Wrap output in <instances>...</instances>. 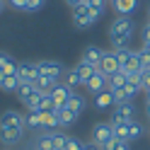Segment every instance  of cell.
I'll return each mask as SVG.
<instances>
[{
	"label": "cell",
	"mask_w": 150,
	"mask_h": 150,
	"mask_svg": "<svg viewBox=\"0 0 150 150\" xmlns=\"http://www.w3.org/2000/svg\"><path fill=\"white\" fill-rule=\"evenodd\" d=\"M97 20H99V15L92 10L87 3H82V5H78V7H73V24L78 27V29H87V27H92Z\"/></svg>",
	"instance_id": "obj_1"
},
{
	"label": "cell",
	"mask_w": 150,
	"mask_h": 150,
	"mask_svg": "<svg viewBox=\"0 0 150 150\" xmlns=\"http://www.w3.org/2000/svg\"><path fill=\"white\" fill-rule=\"evenodd\" d=\"M143 136V124H138V121H128V124H116L114 126V138H121V140H138Z\"/></svg>",
	"instance_id": "obj_2"
},
{
	"label": "cell",
	"mask_w": 150,
	"mask_h": 150,
	"mask_svg": "<svg viewBox=\"0 0 150 150\" xmlns=\"http://www.w3.org/2000/svg\"><path fill=\"white\" fill-rule=\"evenodd\" d=\"M114 36H133V22L128 15H119L109 24V39H114Z\"/></svg>",
	"instance_id": "obj_3"
},
{
	"label": "cell",
	"mask_w": 150,
	"mask_h": 150,
	"mask_svg": "<svg viewBox=\"0 0 150 150\" xmlns=\"http://www.w3.org/2000/svg\"><path fill=\"white\" fill-rule=\"evenodd\" d=\"M109 140H114V126H111L109 121L95 124V128H92V143H97L99 148H104Z\"/></svg>",
	"instance_id": "obj_4"
},
{
	"label": "cell",
	"mask_w": 150,
	"mask_h": 150,
	"mask_svg": "<svg viewBox=\"0 0 150 150\" xmlns=\"http://www.w3.org/2000/svg\"><path fill=\"white\" fill-rule=\"evenodd\" d=\"M0 128H17V131H24L27 128V121L20 111L15 109H5L3 114H0Z\"/></svg>",
	"instance_id": "obj_5"
},
{
	"label": "cell",
	"mask_w": 150,
	"mask_h": 150,
	"mask_svg": "<svg viewBox=\"0 0 150 150\" xmlns=\"http://www.w3.org/2000/svg\"><path fill=\"white\" fill-rule=\"evenodd\" d=\"M119 56V63H121V70L124 73H133V70H140V58H138V51H116Z\"/></svg>",
	"instance_id": "obj_6"
},
{
	"label": "cell",
	"mask_w": 150,
	"mask_h": 150,
	"mask_svg": "<svg viewBox=\"0 0 150 150\" xmlns=\"http://www.w3.org/2000/svg\"><path fill=\"white\" fill-rule=\"evenodd\" d=\"M41 75L39 70V63H32V61H24L17 65V78H20V82H34L36 78Z\"/></svg>",
	"instance_id": "obj_7"
},
{
	"label": "cell",
	"mask_w": 150,
	"mask_h": 150,
	"mask_svg": "<svg viewBox=\"0 0 150 150\" xmlns=\"http://www.w3.org/2000/svg\"><path fill=\"white\" fill-rule=\"evenodd\" d=\"M133 104L131 102H124V104H116V111L111 114V121L109 124L111 126H116V124H128V121H133Z\"/></svg>",
	"instance_id": "obj_8"
},
{
	"label": "cell",
	"mask_w": 150,
	"mask_h": 150,
	"mask_svg": "<svg viewBox=\"0 0 150 150\" xmlns=\"http://www.w3.org/2000/svg\"><path fill=\"white\" fill-rule=\"evenodd\" d=\"M85 90H87V92H92V95H99V92L109 90V75H104V73H102V70L97 68V73H95V75H92V78L87 80Z\"/></svg>",
	"instance_id": "obj_9"
},
{
	"label": "cell",
	"mask_w": 150,
	"mask_h": 150,
	"mask_svg": "<svg viewBox=\"0 0 150 150\" xmlns=\"http://www.w3.org/2000/svg\"><path fill=\"white\" fill-rule=\"evenodd\" d=\"M39 70H41V75H49V78H53V80H61L63 75H65V68H63V63H58V61H39Z\"/></svg>",
	"instance_id": "obj_10"
},
{
	"label": "cell",
	"mask_w": 150,
	"mask_h": 150,
	"mask_svg": "<svg viewBox=\"0 0 150 150\" xmlns=\"http://www.w3.org/2000/svg\"><path fill=\"white\" fill-rule=\"evenodd\" d=\"M70 95H73V90L65 85V82H58L53 90H51V99H53V104H56V109H63L65 104H68V99H70Z\"/></svg>",
	"instance_id": "obj_11"
},
{
	"label": "cell",
	"mask_w": 150,
	"mask_h": 150,
	"mask_svg": "<svg viewBox=\"0 0 150 150\" xmlns=\"http://www.w3.org/2000/svg\"><path fill=\"white\" fill-rule=\"evenodd\" d=\"M99 70L104 73V75H114V73H119V70H121V63H119L116 51H114V53L104 51V56H102V63H99Z\"/></svg>",
	"instance_id": "obj_12"
},
{
	"label": "cell",
	"mask_w": 150,
	"mask_h": 150,
	"mask_svg": "<svg viewBox=\"0 0 150 150\" xmlns=\"http://www.w3.org/2000/svg\"><path fill=\"white\" fill-rule=\"evenodd\" d=\"M22 136H24V131H17V128H0V143L7 145V148L17 145V143L22 140Z\"/></svg>",
	"instance_id": "obj_13"
},
{
	"label": "cell",
	"mask_w": 150,
	"mask_h": 150,
	"mask_svg": "<svg viewBox=\"0 0 150 150\" xmlns=\"http://www.w3.org/2000/svg\"><path fill=\"white\" fill-rule=\"evenodd\" d=\"M102 56H104V51H102L99 46H85V51H82V58H80V61H85V63H90V65H95V68H99Z\"/></svg>",
	"instance_id": "obj_14"
},
{
	"label": "cell",
	"mask_w": 150,
	"mask_h": 150,
	"mask_svg": "<svg viewBox=\"0 0 150 150\" xmlns=\"http://www.w3.org/2000/svg\"><path fill=\"white\" fill-rule=\"evenodd\" d=\"M138 87L136 85H126V87H121V90H116L114 92V104H124V102H131L136 95H138Z\"/></svg>",
	"instance_id": "obj_15"
},
{
	"label": "cell",
	"mask_w": 150,
	"mask_h": 150,
	"mask_svg": "<svg viewBox=\"0 0 150 150\" xmlns=\"http://www.w3.org/2000/svg\"><path fill=\"white\" fill-rule=\"evenodd\" d=\"M41 128H49V131H56V128H61L58 109H53V111H41Z\"/></svg>",
	"instance_id": "obj_16"
},
{
	"label": "cell",
	"mask_w": 150,
	"mask_h": 150,
	"mask_svg": "<svg viewBox=\"0 0 150 150\" xmlns=\"http://www.w3.org/2000/svg\"><path fill=\"white\" fill-rule=\"evenodd\" d=\"M17 65L10 53H0V75H17Z\"/></svg>",
	"instance_id": "obj_17"
},
{
	"label": "cell",
	"mask_w": 150,
	"mask_h": 150,
	"mask_svg": "<svg viewBox=\"0 0 150 150\" xmlns=\"http://www.w3.org/2000/svg\"><path fill=\"white\" fill-rule=\"evenodd\" d=\"M36 92H39V90L34 87V82H20V87H17L15 95H17V99H20L22 104H27V102H29V99L36 95Z\"/></svg>",
	"instance_id": "obj_18"
},
{
	"label": "cell",
	"mask_w": 150,
	"mask_h": 150,
	"mask_svg": "<svg viewBox=\"0 0 150 150\" xmlns=\"http://www.w3.org/2000/svg\"><path fill=\"white\" fill-rule=\"evenodd\" d=\"M85 107H87V99L82 97V95H78V92H73V95H70V99H68V104H65V109L75 111V114L85 111Z\"/></svg>",
	"instance_id": "obj_19"
},
{
	"label": "cell",
	"mask_w": 150,
	"mask_h": 150,
	"mask_svg": "<svg viewBox=\"0 0 150 150\" xmlns=\"http://www.w3.org/2000/svg\"><path fill=\"white\" fill-rule=\"evenodd\" d=\"M95 107H97V109L114 107V92H111V90H104V92H99V95H95Z\"/></svg>",
	"instance_id": "obj_20"
},
{
	"label": "cell",
	"mask_w": 150,
	"mask_h": 150,
	"mask_svg": "<svg viewBox=\"0 0 150 150\" xmlns=\"http://www.w3.org/2000/svg\"><path fill=\"white\" fill-rule=\"evenodd\" d=\"M111 5L119 15H131L138 7V0H111Z\"/></svg>",
	"instance_id": "obj_21"
},
{
	"label": "cell",
	"mask_w": 150,
	"mask_h": 150,
	"mask_svg": "<svg viewBox=\"0 0 150 150\" xmlns=\"http://www.w3.org/2000/svg\"><path fill=\"white\" fill-rule=\"evenodd\" d=\"M75 70H78V75H80L82 85H87V80L97 73V68H95V65H90V63H85V61H80L78 65H75Z\"/></svg>",
	"instance_id": "obj_22"
},
{
	"label": "cell",
	"mask_w": 150,
	"mask_h": 150,
	"mask_svg": "<svg viewBox=\"0 0 150 150\" xmlns=\"http://www.w3.org/2000/svg\"><path fill=\"white\" fill-rule=\"evenodd\" d=\"M56 85H58V80H53V78H49V75H39V78L34 80V87L39 90V92H51Z\"/></svg>",
	"instance_id": "obj_23"
},
{
	"label": "cell",
	"mask_w": 150,
	"mask_h": 150,
	"mask_svg": "<svg viewBox=\"0 0 150 150\" xmlns=\"http://www.w3.org/2000/svg\"><path fill=\"white\" fill-rule=\"evenodd\" d=\"M17 87H20V78L17 75H0V90L17 92Z\"/></svg>",
	"instance_id": "obj_24"
},
{
	"label": "cell",
	"mask_w": 150,
	"mask_h": 150,
	"mask_svg": "<svg viewBox=\"0 0 150 150\" xmlns=\"http://www.w3.org/2000/svg\"><path fill=\"white\" fill-rule=\"evenodd\" d=\"M126 85H128V80H126V73H124V70L109 75V90H111V92H116V90L126 87Z\"/></svg>",
	"instance_id": "obj_25"
},
{
	"label": "cell",
	"mask_w": 150,
	"mask_h": 150,
	"mask_svg": "<svg viewBox=\"0 0 150 150\" xmlns=\"http://www.w3.org/2000/svg\"><path fill=\"white\" fill-rule=\"evenodd\" d=\"M34 150H56V148H53V140H51V131L41 133L39 138L34 140Z\"/></svg>",
	"instance_id": "obj_26"
},
{
	"label": "cell",
	"mask_w": 150,
	"mask_h": 150,
	"mask_svg": "<svg viewBox=\"0 0 150 150\" xmlns=\"http://www.w3.org/2000/svg\"><path fill=\"white\" fill-rule=\"evenodd\" d=\"M78 116L80 114H75V111H70V109H58V119H61V128L63 126H73L75 124V121H78Z\"/></svg>",
	"instance_id": "obj_27"
},
{
	"label": "cell",
	"mask_w": 150,
	"mask_h": 150,
	"mask_svg": "<svg viewBox=\"0 0 150 150\" xmlns=\"http://www.w3.org/2000/svg\"><path fill=\"white\" fill-rule=\"evenodd\" d=\"M126 80H128V85H136L138 90H143V80H145V70H133V73H126Z\"/></svg>",
	"instance_id": "obj_28"
},
{
	"label": "cell",
	"mask_w": 150,
	"mask_h": 150,
	"mask_svg": "<svg viewBox=\"0 0 150 150\" xmlns=\"http://www.w3.org/2000/svg\"><path fill=\"white\" fill-rule=\"evenodd\" d=\"M68 138H70V136H65L63 131H51V140H53V148H56V150H65Z\"/></svg>",
	"instance_id": "obj_29"
},
{
	"label": "cell",
	"mask_w": 150,
	"mask_h": 150,
	"mask_svg": "<svg viewBox=\"0 0 150 150\" xmlns=\"http://www.w3.org/2000/svg\"><path fill=\"white\" fill-rule=\"evenodd\" d=\"M111 49H114V51L131 49V36H114V39H111Z\"/></svg>",
	"instance_id": "obj_30"
},
{
	"label": "cell",
	"mask_w": 150,
	"mask_h": 150,
	"mask_svg": "<svg viewBox=\"0 0 150 150\" xmlns=\"http://www.w3.org/2000/svg\"><path fill=\"white\" fill-rule=\"evenodd\" d=\"M102 150H131V143L128 140H121V138H114V140H109Z\"/></svg>",
	"instance_id": "obj_31"
},
{
	"label": "cell",
	"mask_w": 150,
	"mask_h": 150,
	"mask_svg": "<svg viewBox=\"0 0 150 150\" xmlns=\"http://www.w3.org/2000/svg\"><path fill=\"white\" fill-rule=\"evenodd\" d=\"M24 121H27V128H41V111H29Z\"/></svg>",
	"instance_id": "obj_32"
},
{
	"label": "cell",
	"mask_w": 150,
	"mask_h": 150,
	"mask_svg": "<svg viewBox=\"0 0 150 150\" xmlns=\"http://www.w3.org/2000/svg\"><path fill=\"white\" fill-rule=\"evenodd\" d=\"M65 85H68L70 90L73 87H78V85H82V80H80V75H78V70H65Z\"/></svg>",
	"instance_id": "obj_33"
},
{
	"label": "cell",
	"mask_w": 150,
	"mask_h": 150,
	"mask_svg": "<svg viewBox=\"0 0 150 150\" xmlns=\"http://www.w3.org/2000/svg\"><path fill=\"white\" fill-rule=\"evenodd\" d=\"M85 3L92 7V10H95L97 15H102V12H104L107 10V0H85Z\"/></svg>",
	"instance_id": "obj_34"
},
{
	"label": "cell",
	"mask_w": 150,
	"mask_h": 150,
	"mask_svg": "<svg viewBox=\"0 0 150 150\" xmlns=\"http://www.w3.org/2000/svg\"><path fill=\"white\" fill-rule=\"evenodd\" d=\"M138 58H140V70H150V53L140 49L138 51Z\"/></svg>",
	"instance_id": "obj_35"
},
{
	"label": "cell",
	"mask_w": 150,
	"mask_h": 150,
	"mask_svg": "<svg viewBox=\"0 0 150 150\" xmlns=\"http://www.w3.org/2000/svg\"><path fill=\"white\" fill-rule=\"evenodd\" d=\"M65 150H85V143H80L78 138H68V143H65Z\"/></svg>",
	"instance_id": "obj_36"
},
{
	"label": "cell",
	"mask_w": 150,
	"mask_h": 150,
	"mask_svg": "<svg viewBox=\"0 0 150 150\" xmlns=\"http://www.w3.org/2000/svg\"><path fill=\"white\" fill-rule=\"evenodd\" d=\"M44 5H46V0H29V3H27V12H36V10H41Z\"/></svg>",
	"instance_id": "obj_37"
},
{
	"label": "cell",
	"mask_w": 150,
	"mask_h": 150,
	"mask_svg": "<svg viewBox=\"0 0 150 150\" xmlns=\"http://www.w3.org/2000/svg\"><path fill=\"white\" fill-rule=\"evenodd\" d=\"M27 3L29 0H7V5L15 7V10H27Z\"/></svg>",
	"instance_id": "obj_38"
},
{
	"label": "cell",
	"mask_w": 150,
	"mask_h": 150,
	"mask_svg": "<svg viewBox=\"0 0 150 150\" xmlns=\"http://www.w3.org/2000/svg\"><path fill=\"white\" fill-rule=\"evenodd\" d=\"M150 41V24H145V29H143V44Z\"/></svg>",
	"instance_id": "obj_39"
},
{
	"label": "cell",
	"mask_w": 150,
	"mask_h": 150,
	"mask_svg": "<svg viewBox=\"0 0 150 150\" xmlns=\"http://www.w3.org/2000/svg\"><path fill=\"white\" fill-rule=\"evenodd\" d=\"M85 150H102L97 143H92V140H90V143H85Z\"/></svg>",
	"instance_id": "obj_40"
},
{
	"label": "cell",
	"mask_w": 150,
	"mask_h": 150,
	"mask_svg": "<svg viewBox=\"0 0 150 150\" xmlns=\"http://www.w3.org/2000/svg\"><path fill=\"white\" fill-rule=\"evenodd\" d=\"M65 3H68L70 7H78V5H82V3H85V0H65Z\"/></svg>",
	"instance_id": "obj_41"
},
{
	"label": "cell",
	"mask_w": 150,
	"mask_h": 150,
	"mask_svg": "<svg viewBox=\"0 0 150 150\" xmlns=\"http://www.w3.org/2000/svg\"><path fill=\"white\" fill-rule=\"evenodd\" d=\"M145 104H150V90L145 92Z\"/></svg>",
	"instance_id": "obj_42"
},
{
	"label": "cell",
	"mask_w": 150,
	"mask_h": 150,
	"mask_svg": "<svg viewBox=\"0 0 150 150\" xmlns=\"http://www.w3.org/2000/svg\"><path fill=\"white\" fill-rule=\"evenodd\" d=\"M143 51H148V53H150V41H148V44H143Z\"/></svg>",
	"instance_id": "obj_43"
},
{
	"label": "cell",
	"mask_w": 150,
	"mask_h": 150,
	"mask_svg": "<svg viewBox=\"0 0 150 150\" xmlns=\"http://www.w3.org/2000/svg\"><path fill=\"white\" fill-rule=\"evenodd\" d=\"M5 3H7V0H0V12L5 10Z\"/></svg>",
	"instance_id": "obj_44"
},
{
	"label": "cell",
	"mask_w": 150,
	"mask_h": 150,
	"mask_svg": "<svg viewBox=\"0 0 150 150\" xmlns=\"http://www.w3.org/2000/svg\"><path fill=\"white\" fill-rule=\"evenodd\" d=\"M145 109H148V116H150V104H145Z\"/></svg>",
	"instance_id": "obj_45"
}]
</instances>
